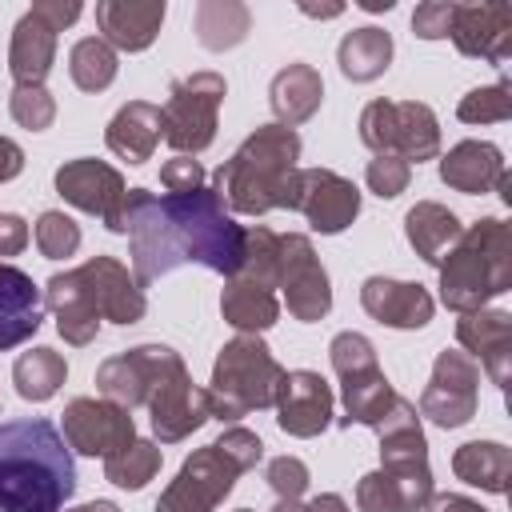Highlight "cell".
Returning <instances> with one entry per match:
<instances>
[{
  "label": "cell",
  "mask_w": 512,
  "mask_h": 512,
  "mask_svg": "<svg viewBox=\"0 0 512 512\" xmlns=\"http://www.w3.org/2000/svg\"><path fill=\"white\" fill-rule=\"evenodd\" d=\"M164 464V452L156 440H132L128 448H120L116 456L104 460V480L116 484V488H128V492H140Z\"/></svg>",
  "instance_id": "cell-37"
},
{
  "label": "cell",
  "mask_w": 512,
  "mask_h": 512,
  "mask_svg": "<svg viewBox=\"0 0 512 512\" xmlns=\"http://www.w3.org/2000/svg\"><path fill=\"white\" fill-rule=\"evenodd\" d=\"M448 40L456 44L460 56H472V60H484L492 68H504L508 56H512V8L496 4V0L456 4Z\"/></svg>",
  "instance_id": "cell-15"
},
{
  "label": "cell",
  "mask_w": 512,
  "mask_h": 512,
  "mask_svg": "<svg viewBox=\"0 0 512 512\" xmlns=\"http://www.w3.org/2000/svg\"><path fill=\"white\" fill-rule=\"evenodd\" d=\"M44 304L52 308L56 332L64 336V344L84 348V344L96 340V332H100V312H96V304L88 300L84 284L76 280V268L48 276V284H44Z\"/></svg>",
  "instance_id": "cell-23"
},
{
  "label": "cell",
  "mask_w": 512,
  "mask_h": 512,
  "mask_svg": "<svg viewBox=\"0 0 512 512\" xmlns=\"http://www.w3.org/2000/svg\"><path fill=\"white\" fill-rule=\"evenodd\" d=\"M272 408H276L280 432L296 440H312L332 424V388L320 372L296 368V372H284Z\"/></svg>",
  "instance_id": "cell-17"
},
{
  "label": "cell",
  "mask_w": 512,
  "mask_h": 512,
  "mask_svg": "<svg viewBox=\"0 0 512 512\" xmlns=\"http://www.w3.org/2000/svg\"><path fill=\"white\" fill-rule=\"evenodd\" d=\"M304 16H316V20H336L344 12V4H300Z\"/></svg>",
  "instance_id": "cell-53"
},
{
  "label": "cell",
  "mask_w": 512,
  "mask_h": 512,
  "mask_svg": "<svg viewBox=\"0 0 512 512\" xmlns=\"http://www.w3.org/2000/svg\"><path fill=\"white\" fill-rule=\"evenodd\" d=\"M304 512H352V508L344 504V496H336V492H320V496H312V500L304 504Z\"/></svg>",
  "instance_id": "cell-52"
},
{
  "label": "cell",
  "mask_w": 512,
  "mask_h": 512,
  "mask_svg": "<svg viewBox=\"0 0 512 512\" xmlns=\"http://www.w3.org/2000/svg\"><path fill=\"white\" fill-rule=\"evenodd\" d=\"M424 512H488V508H480L472 496H460V492H432Z\"/></svg>",
  "instance_id": "cell-50"
},
{
  "label": "cell",
  "mask_w": 512,
  "mask_h": 512,
  "mask_svg": "<svg viewBox=\"0 0 512 512\" xmlns=\"http://www.w3.org/2000/svg\"><path fill=\"white\" fill-rule=\"evenodd\" d=\"M356 508L360 512H392V500H388V488H384L380 472H364L356 480Z\"/></svg>",
  "instance_id": "cell-47"
},
{
  "label": "cell",
  "mask_w": 512,
  "mask_h": 512,
  "mask_svg": "<svg viewBox=\"0 0 512 512\" xmlns=\"http://www.w3.org/2000/svg\"><path fill=\"white\" fill-rule=\"evenodd\" d=\"M328 360H332V372L344 380V376H356V372H372L380 368L376 364V348L364 332H336L332 344H328Z\"/></svg>",
  "instance_id": "cell-41"
},
{
  "label": "cell",
  "mask_w": 512,
  "mask_h": 512,
  "mask_svg": "<svg viewBox=\"0 0 512 512\" xmlns=\"http://www.w3.org/2000/svg\"><path fill=\"white\" fill-rule=\"evenodd\" d=\"M8 112L20 128L28 132H44L52 128L56 120V96L44 88V84H16L12 96H8Z\"/></svg>",
  "instance_id": "cell-40"
},
{
  "label": "cell",
  "mask_w": 512,
  "mask_h": 512,
  "mask_svg": "<svg viewBox=\"0 0 512 512\" xmlns=\"http://www.w3.org/2000/svg\"><path fill=\"white\" fill-rule=\"evenodd\" d=\"M40 324H44V292L24 268L0 264V352L32 340Z\"/></svg>",
  "instance_id": "cell-21"
},
{
  "label": "cell",
  "mask_w": 512,
  "mask_h": 512,
  "mask_svg": "<svg viewBox=\"0 0 512 512\" xmlns=\"http://www.w3.org/2000/svg\"><path fill=\"white\" fill-rule=\"evenodd\" d=\"M56 192L64 196V204L88 212V216H100L108 232H116V216H120V204H124V176L120 168L104 164V160H92V156H80V160H64L52 176Z\"/></svg>",
  "instance_id": "cell-13"
},
{
  "label": "cell",
  "mask_w": 512,
  "mask_h": 512,
  "mask_svg": "<svg viewBox=\"0 0 512 512\" xmlns=\"http://www.w3.org/2000/svg\"><path fill=\"white\" fill-rule=\"evenodd\" d=\"M216 448H220V452H228V456L236 460V468H240V472H252V468L264 460V440H260L256 432L240 428V424L224 428V436L216 440Z\"/></svg>",
  "instance_id": "cell-44"
},
{
  "label": "cell",
  "mask_w": 512,
  "mask_h": 512,
  "mask_svg": "<svg viewBox=\"0 0 512 512\" xmlns=\"http://www.w3.org/2000/svg\"><path fill=\"white\" fill-rule=\"evenodd\" d=\"M452 472L456 480L504 496L508 492V476H512V448L500 440H468L452 452Z\"/></svg>",
  "instance_id": "cell-30"
},
{
  "label": "cell",
  "mask_w": 512,
  "mask_h": 512,
  "mask_svg": "<svg viewBox=\"0 0 512 512\" xmlns=\"http://www.w3.org/2000/svg\"><path fill=\"white\" fill-rule=\"evenodd\" d=\"M340 400H344V416H340L344 428H352V424L376 428L392 412V404L400 400V392L392 388V380L380 368H372V372L344 376L340 380Z\"/></svg>",
  "instance_id": "cell-32"
},
{
  "label": "cell",
  "mask_w": 512,
  "mask_h": 512,
  "mask_svg": "<svg viewBox=\"0 0 512 512\" xmlns=\"http://www.w3.org/2000/svg\"><path fill=\"white\" fill-rule=\"evenodd\" d=\"M76 496V460L44 416L0 424V512H64Z\"/></svg>",
  "instance_id": "cell-2"
},
{
  "label": "cell",
  "mask_w": 512,
  "mask_h": 512,
  "mask_svg": "<svg viewBox=\"0 0 512 512\" xmlns=\"http://www.w3.org/2000/svg\"><path fill=\"white\" fill-rule=\"evenodd\" d=\"M292 212H300L312 232L336 236L360 216V188L332 168H300Z\"/></svg>",
  "instance_id": "cell-14"
},
{
  "label": "cell",
  "mask_w": 512,
  "mask_h": 512,
  "mask_svg": "<svg viewBox=\"0 0 512 512\" xmlns=\"http://www.w3.org/2000/svg\"><path fill=\"white\" fill-rule=\"evenodd\" d=\"M284 380L280 360L272 356V348L260 336H232L216 364H212V380L204 388L208 400V420L220 424H236L248 412L272 408L276 404V388Z\"/></svg>",
  "instance_id": "cell-5"
},
{
  "label": "cell",
  "mask_w": 512,
  "mask_h": 512,
  "mask_svg": "<svg viewBox=\"0 0 512 512\" xmlns=\"http://www.w3.org/2000/svg\"><path fill=\"white\" fill-rule=\"evenodd\" d=\"M464 224L460 216L448 208V204H436V200H416L408 212H404V240L412 244V252L424 260V264H440L444 252L460 240Z\"/></svg>",
  "instance_id": "cell-28"
},
{
  "label": "cell",
  "mask_w": 512,
  "mask_h": 512,
  "mask_svg": "<svg viewBox=\"0 0 512 512\" xmlns=\"http://www.w3.org/2000/svg\"><path fill=\"white\" fill-rule=\"evenodd\" d=\"M144 388H148V376H144V360L136 348L128 352H116L108 356L100 368H96V392L120 408H140L144 404Z\"/></svg>",
  "instance_id": "cell-35"
},
{
  "label": "cell",
  "mask_w": 512,
  "mask_h": 512,
  "mask_svg": "<svg viewBox=\"0 0 512 512\" xmlns=\"http://www.w3.org/2000/svg\"><path fill=\"white\" fill-rule=\"evenodd\" d=\"M456 116L464 124H504V120H512V84L496 80L488 88H472L468 96H460Z\"/></svg>",
  "instance_id": "cell-38"
},
{
  "label": "cell",
  "mask_w": 512,
  "mask_h": 512,
  "mask_svg": "<svg viewBox=\"0 0 512 512\" xmlns=\"http://www.w3.org/2000/svg\"><path fill=\"white\" fill-rule=\"evenodd\" d=\"M140 360H144V408L152 416V432L160 444H180L188 440L196 428H204L208 420V400L204 388L192 384L188 364L180 360L176 348L168 344H136Z\"/></svg>",
  "instance_id": "cell-6"
},
{
  "label": "cell",
  "mask_w": 512,
  "mask_h": 512,
  "mask_svg": "<svg viewBox=\"0 0 512 512\" xmlns=\"http://www.w3.org/2000/svg\"><path fill=\"white\" fill-rule=\"evenodd\" d=\"M504 176H508L504 152L492 140H460L440 156V180L464 196L496 192Z\"/></svg>",
  "instance_id": "cell-22"
},
{
  "label": "cell",
  "mask_w": 512,
  "mask_h": 512,
  "mask_svg": "<svg viewBox=\"0 0 512 512\" xmlns=\"http://www.w3.org/2000/svg\"><path fill=\"white\" fill-rule=\"evenodd\" d=\"M224 96L228 84L220 72H192L184 80H172L160 120H164V140L176 148V156H196L216 140Z\"/></svg>",
  "instance_id": "cell-8"
},
{
  "label": "cell",
  "mask_w": 512,
  "mask_h": 512,
  "mask_svg": "<svg viewBox=\"0 0 512 512\" xmlns=\"http://www.w3.org/2000/svg\"><path fill=\"white\" fill-rule=\"evenodd\" d=\"M300 136L284 124H260L212 176L216 196L236 216H264L272 208H296Z\"/></svg>",
  "instance_id": "cell-3"
},
{
  "label": "cell",
  "mask_w": 512,
  "mask_h": 512,
  "mask_svg": "<svg viewBox=\"0 0 512 512\" xmlns=\"http://www.w3.org/2000/svg\"><path fill=\"white\" fill-rule=\"evenodd\" d=\"M32 240H36V248H40L44 260H68L80 248V224L72 216H64V212L48 208V212L36 216Z\"/></svg>",
  "instance_id": "cell-39"
},
{
  "label": "cell",
  "mask_w": 512,
  "mask_h": 512,
  "mask_svg": "<svg viewBox=\"0 0 512 512\" xmlns=\"http://www.w3.org/2000/svg\"><path fill=\"white\" fill-rule=\"evenodd\" d=\"M32 12H36L40 20H48L56 32H64L68 24H76V20H80V12H84V8H80L76 0H36V4H32Z\"/></svg>",
  "instance_id": "cell-49"
},
{
  "label": "cell",
  "mask_w": 512,
  "mask_h": 512,
  "mask_svg": "<svg viewBox=\"0 0 512 512\" xmlns=\"http://www.w3.org/2000/svg\"><path fill=\"white\" fill-rule=\"evenodd\" d=\"M436 268L444 308H452L456 316L488 308V300L512 288V228L500 216L468 224Z\"/></svg>",
  "instance_id": "cell-4"
},
{
  "label": "cell",
  "mask_w": 512,
  "mask_h": 512,
  "mask_svg": "<svg viewBox=\"0 0 512 512\" xmlns=\"http://www.w3.org/2000/svg\"><path fill=\"white\" fill-rule=\"evenodd\" d=\"M268 104L276 112V124H284V128H296V124L312 120L320 112V104H324L320 72L312 64H304V60L284 64L268 84Z\"/></svg>",
  "instance_id": "cell-25"
},
{
  "label": "cell",
  "mask_w": 512,
  "mask_h": 512,
  "mask_svg": "<svg viewBox=\"0 0 512 512\" xmlns=\"http://www.w3.org/2000/svg\"><path fill=\"white\" fill-rule=\"evenodd\" d=\"M76 280L84 284L88 300L96 304L100 320H112V324H140L144 312H148V300H144V288L136 284V276L128 272V264H120L116 256H92L76 268Z\"/></svg>",
  "instance_id": "cell-16"
},
{
  "label": "cell",
  "mask_w": 512,
  "mask_h": 512,
  "mask_svg": "<svg viewBox=\"0 0 512 512\" xmlns=\"http://www.w3.org/2000/svg\"><path fill=\"white\" fill-rule=\"evenodd\" d=\"M380 436V468H396V464H428V440L416 416V404H408L404 396L392 404V412L372 428Z\"/></svg>",
  "instance_id": "cell-31"
},
{
  "label": "cell",
  "mask_w": 512,
  "mask_h": 512,
  "mask_svg": "<svg viewBox=\"0 0 512 512\" xmlns=\"http://www.w3.org/2000/svg\"><path fill=\"white\" fill-rule=\"evenodd\" d=\"M408 180H412V164H404V160H396V156H376V160H368V168H364V184H368V192H376L380 200H396V196L408 188Z\"/></svg>",
  "instance_id": "cell-43"
},
{
  "label": "cell",
  "mask_w": 512,
  "mask_h": 512,
  "mask_svg": "<svg viewBox=\"0 0 512 512\" xmlns=\"http://www.w3.org/2000/svg\"><path fill=\"white\" fill-rule=\"evenodd\" d=\"M60 436L72 452L92 456V460L96 456L108 460V456H116L120 448H128L136 440V420H132L128 408H120L104 396L100 400L96 396H76L60 412Z\"/></svg>",
  "instance_id": "cell-11"
},
{
  "label": "cell",
  "mask_w": 512,
  "mask_h": 512,
  "mask_svg": "<svg viewBox=\"0 0 512 512\" xmlns=\"http://www.w3.org/2000/svg\"><path fill=\"white\" fill-rule=\"evenodd\" d=\"M56 28L40 20L32 8L16 20L12 28V48H8V72L16 84H44V76L56 64Z\"/></svg>",
  "instance_id": "cell-26"
},
{
  "label": "cell",
  "mask_w": 512,
  "mask_h": 512,
  "mask_svg": "<svg viewBox=\"0 0 512 512\" xmlns=\"http://www.w3.org/2000/svg\"><path fill=\"white\" fill-rule=\"evenodd\" d=\"M28 220L24 216H16V212H0V264L8 260V256H20L24 252V244H28Z\"/></svg>",
  "instance_id": "cell-48"
},
{
  "label": "cell",
  "mask_w": 512,
  "mask_h": 512,
  "mask_svg": "<svg viewBox=\"0 0 512 512\" xmlns=\"http://www.w3.org/2000/svg\"><path fill=\"white\" fill-rule=\"evenodd\" d=\"M168 4L164 0H100L96 28L112 52H144L160 36Z\"/></svg>",
  "instance_id": "cell-20"
},
{
  "label": "cell",
  "mask_w": 512,
  "mask_h": 512,
  "mask_svg": "<svg viewBox=\"0 0 512 512\" xmlns=\"http://www.w3.org/2000/svg\"><path fill=\"white\" fill-rule=\"evenodd\" d=\"M220 316L240 332V336H260L280 320V300L276 288L248 280V276H228L220 292Z\"/></svg>",
  "instance_id": "cell-27"
},
{
  "label": "cell",
  "mask_w": 512,
  "mask_h": 512,
  "mask_svg": "<svg viewBox=\"0 0 512 512\" xmlns=\"http://www.w3.org/2000/svg\"><path fill=\"white\" fill-rule=\"evenodd\" d=\"M192 28H196V40L208 52H228V48L248 40L252 8L240 4V0H200L192 8Z\"/></svg>",
  "instance_id": "cell-33"
},
{
  "label": "cell",
  "mask_w": 512,
  "mask_h": 512,
  "mask_svg": "<svg viewBox=\"0 0 512 512\" xmlns=\"http://www.w3.org/2000/svg\"><path fill=\"white\" fill-rule=\"evenodd\" d=\"M116 72H120V60H116V52L100 36H84V40L72 44L68 76H72V84L80 92H104L116 80Z\"/></svg>",
  "instance_id": "cell-36"
},
{
  "label": "cell",
  "mask_w": 512,
  "mask_h": 512,
  "mask_svg": "<svg viewBox=\"0 0 512 512\" xmlns=\"http://www.w3.org/2000/svg\"><path fill=\"white\" fill-rule=\"evenodd\" d=\"M64 512H120L112 500H88V504H80V508H64Z\"/></svg>",
  "instance_id": "cell-54"
},
{
  "label": "cell",
  "mask_w": 512,
  "mask_h": 512,
  "mask_svg": "<svg viewBox=\"0 0 512 512\" xmlns=\"http://www.w3.org/2000/svg\"><path fill=\"white\" fill-rule=\"evenodd\" d=\"M452 0H424V4H416V12H412V36H420V40H444L448 36V28H452Z\"/></svg>",
  "instance_id": "cell-45"
},
{
  "label": "cell",
  "mask_w": 512,
  "mask_h": 512,
  "mask_svg": "<svg viewBox=\"0 0 512 512\" xmlns=\"http://www.w3.org/2000/svg\"><path fill=\"white\" fill-rule=\"evenodd\" d=\"M272 512H304V504L300 500H276Z\"/></svg>",
  "instance_id": "cell-56"
},
{
  "label": "cell",
  "mask_w": 512,
  "mask_h": 512,
  "mask_svg": "<svg viewBox=\"0 0 512 512\" xmlns=\"http://www.w3.org/2000/svg\"><path fill=\"white\" fill-rule=\"evenodd\" d=\"M264 480H268V488L276 492V500H300L304 492H308V464L300 460V456H272L268 464H264Z\"/></svg>",
  "instance_id": "cell-42"
},
{
  "label": "cell",
  "mask_w": 512,
  "mask_h": 512,
  "mask_svg": "<svg viewBox=\"0 0 512 512\" xmlns=\"http://www.w3.org/2000/svg\"><path fill=\"white\" fill-rule=\"evenodd\" d=\"M456 340L496 388H508V376H512V312L508 308L464 312L456 320Z\"/></svg>",
  "instance_id": "cell-18"
},
{
  "label": "cell",
  "mask_w": 512,
  "mask_h": 512,
  "mask_svg": "<svg viewBox=\"0 0 512 512\" xmlns=\"http://www.w3.org/2000/svg\"><path fill=\"white\" fill-rule=\"evenodd\" d=\"M356 128L360 144L376 156H396L404 164H424L440 156V120L420 100H368Z\"/></svg>",
  "instance_id": "cell-7"
},
{
  "label": "cell",
  "mask_w": 512,
  "mask_h": 512,
  "mask_svg": "<svg viewBox=\"0 0 512 512\" xmlns=\"http://www.w3.org/2000/svg\"><path fill=\"white\" fill-rule=\"evenodd\" d=\"M360 304L364 312L384 324V328H400V332H416L432 320L436 300L428 296L424 284L412 280H392V276H368L360 284Z\"/></svg>",
  "instance_id": "cell-19"
},
{
  "label": "cell",
  "mask_w": 512,
  "mask_h": 512,
  "mask_svg": "<svg viewBox=\"0 0 512 512\" xmlns=\"http://www.w3.org/2000/svg\"><path fill=\"white\" fill-rule=\"evenodd\" d=\"M236 512H252V508H236Z\"/></svg>",
  "instance_id": "cell-57"
},
{
  "label": "cell",
  "mask_w": 512,
  "mask_h": 512,
  "mask_svg": "<svg viewBox=\"0 0 512 512\" xmlns=\"http://www.w3.org/2000/svg\"><path fill=\"white\" fill-rule=\"evenodd\" d=\"M360 8H364V12H388L392 0H360Z\"/></svg>",
  "instance_id": "cell-55"
},
{
  "label": "cell",
  "mask_w": 512,
  "mask_h": 512,
  "mask_svg": "<svg viewBox=\"0 0 512 512\" xmlns=\"http://www.w3.org/2000/svg\"><path fill=\"white\" fill-rule=\"evenodd\" d=\"M164 140V120H160V104L148 100H128L116 108V116L104 128V144L108 152H116L128 164H144L152 160L156 144Z\"/></svg>",
  "instance_id": "cell-24"
},
{
  "label": "cell",
  "mask_w": 512,
  "mask_h": 512,
  "mask_svg": "<svg viewBox=\"0 0 512 512\" xmlns=\"http://www.w3.org/2000/svg\"><path fill=\"white\" fill-rule=\"evenodd\" d=\"M276 288L284 292L288 316L300 324H316L332 312V284L328 272L304 232H280L276 256Z\"/></svg>",
  "instance_id": "cell-9"
},
{
  "label": "cell",
  "mask_w": 512,
  "mask_h": 512,
  "mask_svg": "<svg viewBox=\"0 0 512 512\" xmlns=\"http://www.w3.org/2000/svg\"><path fill=\"white\" fill-rule=\"evenodd\" d=\"M244 224L232 220L216 188H196L180 196H156L148 188H128L116 236H128L132 276L140 288L156 284L180 264H204L224 280L236 276L244 260Z\"/></svg>",
  "instance_id": "cell-1"
},
{
  "label": "cell",
  "mask_w": 512,
  "mask_h": 512,
  "mask_svg": "<svg viewBox=\"0 0 512 512\" xmlns=\"http://www.w3.org/2000/svg\"><path fill=\"white\" fill-rule=\"evenodd\" d=\"M392 32L376 28V24H364V28H352L344 32V40L336 44V64L344 72V80L352 84H372L388 72L392 64Z\"/></svg>",
  "instance_id": "cell-29"
},
{
  "label": "cell",
  "mask_w": 512,
  "mask_h": 512,
  "mask_svg": "<svg viewBox=\"0 0 512 512\" xmlns=\"http://www.w3.org/2000/svg\"><path fill=\"white\" fill-rule=\"evenodd\" d=\"M64 380H68V360L56 348H44V344L20 352L16 364H12V384H16L20 400H32V404L52 400Z\"/></svg>",
  "instance_id": "cell-34"
},
{
  "label": "cell",
  "mask_w": 512,
  "mask_h": 512,
  "mask_svg": "<svg viewBox=\"0 0 512 512\" xmlns=\"http://www.w3.org/2000/svg\"><path fill=\"white\" fill-rule=\"evenodd\" d=\"M160 184H164L172 196L196 192V188H204V164H200L196 156H172V160L160 164Z\"/></svg>",
  "instance_id": "cell-46"
},
{
  "label": "cell",
  "mask_w": 512,
  "mask_h": 512,
  "mask_svg": "<svg viewBox=\"0 0 512 512\" xmlns=\"http://www.w3.org/2000/svg\"><path fill=\"white\" fill-rule=\"evenodd\" d=\"M480 408V364L460 352L444 348L432 360V376L420 392V416L436 428H464Z\"/></svg>",
  "instance_id": "cell-10"
},
{
  "label": "cell",
  "mask_w": 512,
  "mask_h": 512,
  "mask_svg": "<svg viewBox=\"0 0 512 512\" xmlns=\"http://www.w3.org/2000/svg\"><path fill=\"white\" fill-rule=\"evenodd\" d=\"M24 172V148L16 144V140H8V136H0V184H8V180H16Z\"/></svg>",
  "instance_id": "cell-51"
},
{
  "label": "cell",
  "mask_w": 512,
  "mask_h": 512,
  "mask_svg": "<svg viewBox=\"0 0 512 512\" xmlns=\"http://www.w3.org/2000/svg\"><path fill=\"white\" fill-rule=\"evenodd\" d=\"M240 476L244 472L228 452H220L216 444H204L180 464L176 480L160 492L152 512H212L236 488Z\"/></svg>",
  "instance_id": "cell-12"
}]
</instances>
